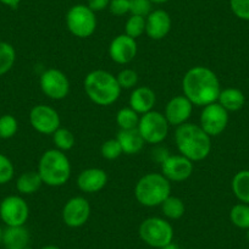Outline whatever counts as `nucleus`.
<instances>
[{"label":"nucleus","mask_w":249,"mask_h":249,"mask_svg":"<svg viewBox=\"0 0 249 249\" xmlns=\"http://www.w3.org/2000/svg\"><path fill=\"white\" fill-rule=\"evenodd\" d=\"M153 4H165L167 3V1H170V0H150Z\"/></svg>","instance_id":"obj_41"},{"label":"nucleus","mask_w":249,"mask_h":249,"mask_svg":"<svg viewBox=\"0 0 249 249\" xmlns=\"http://www.w3.org/2000/svg\"><path fill=\"white\" fill-rule=\"evenodd\" d=\"M22 0H0V3L3 4V5L8 6V8L11 9H16Z\"/></svg>","instance_id":"obj_39"},{"label":"nucleus","mask_w":249,"mask_h":249,"mask_svg":"<svg viewBox=\"0 0 249 249\" xmlns=\"http://www.w3.org/2000/svg\"><path fill=\"white\" fill-rule=\"evenodd\" d=\"M18 121L15 116L5 114L0 116V138L9 140L18 133Z\"/></svg>","instance_id":"obj_31"},{"label":"nucleus","mask_w":249,"mask_h":249,"mask_svg":"<svg viewBox=\"0 0 249 249\" xmlns=\"http://www.w3.org/2000/svg\"><path fill=\"white\" fill-rule=\"evenodd\" d=\"M16 61V50L10 43L0 42V77L14 68Z\"/></svg>","instance_id":"obj_26"},{"label":"nucleus","mask_w":249,"mask_h":249,"mask_svg":"<svg viewBox=\"0 0 249 249\" xmlns=\"http://www.w3.org/2000/svg\"><path fill=\"white\" fill-rule=\"evenodd\" d=\"M229 124V111L225 110L219 103L203 107L199 117V126L210 136H220Z\"/></svg>","instance_id":"obj_11"},{"label":"nucleus","mask_w":249,"mask_h":249,"mask_svg":"<svg viewBox=\"0 0 249 249\" xmlns=\"http://www.w3.org/2000/svg\"><path fill=\"white\" fill-rule=\"evenodd\" d=\"M169 128L170 124L165 115L152 110V111L141 116L137 130L140 131L141 136L145 143L159 144V143L164 142L165 138L167 137Z\"/></svg>","instance_id":"obj_8"},{"label":"nucleus","mask_w":249,"mask_h":249,"mask_svg":"<svg viewBox=\"0 0 249 249\" xmlns=\"http://www.w3.org/2000/svg\"><path fill=\"white\" fill-rule=\"evenodd\" d=\"M100 153H102V157L107 160H115L124 154L117 138L105 141L100 148Z\"/></svg>","instance_id":"obj_32"},{"label":"nucleus","mask_w":249,"mask_h":249,"mask_svg":"<svg viewBox=\"0 0 249 249\" xmlns=\"http://www.w3.org/2000/svg\"><path fill=\"white\" fill-rule=\"evenodd\" d=\"M53 142H54L55 148L61 152H68L73 148L76 143L75 135L70 130L64 127H60L53 133Z\"/></svg>","instance_id":"obj_29"},{"label":"nucleus","mask_w":249,"mask_h":249,"mask_svg":"<svg viewBox=\"0 0 249 249\" xmlns=\"http://www.w3.org/2000/svg\"><path fill=\"white\" fill-rule=\"evenodd\" d=\"M128 3H130L131 15L147 18V16L153 11V3L150 0H128Z\"/></svg>","instance_id":"obj_35"},{"label":"nucleus","mask_w":249,"mask_h":249,"mask_svg":"<svg viewBox=\"0 0 249 249\" xmlns=\"http://www.w3.org/2000/svg\"><path fill=\"white\" fill-rule=\"evenodd\" d=\"M25 249H33V248H31V247L30 246H28V247H26V248Z\"/></svg>","instance_id":"obj_45"},{"label":"nucleus","mask_w":249,"mask_h":249,"mask_svg":"<svg viewBox=\"0 0 249 249\" xmlns=\"http://www.w3.org/2000/svg\"><path fill=\"white\" fill-rule=\"evenodd\" d=\"M121 89H132L138 83V73L132 69H124L116 76Z\"/></svg>","instance_id":"obj_33"},{"label":"nucleus","mask_w":249,"mask_h":249,"mask_svg":"<svg viewBox=\"0 0 249 249\" xmlns=\"http://www.w3.org/2000/svg\"><path fill=\"white\" fill-rule=\"evenodd\" d=\"M175 142L179 154L191 161H202L209 157L212 152V137L199 124H181L175 131Z\"/></svg>","instance_id":"obj_2"},{"label":"nucleus","mask_w":249,"mask_h":249,"mask_svg":"<svg viewBox=\"0 0 249 249\" xmlns=\"http://www.w3.org/2000/svg\"><path fill=\"white\" fill-rule=\"evenodd\" d=\"M138 44L136 39L127 35H119L111 40L109 45V56L116 64L126 65L137 56Z\"/></svg>","instance_id":"obj_15"},{"label":"nucleus","mask_w":249,"mask_h":249,"mask_svg":"<svg viewBox=\"0 0 249 249\" xmlns=\"http://www.w3.org/2000/svg\"><path fill=\"white\" fill-rule=\"evenodd\" d=\"M38 174L43 183L50 187H61L68 183L71 177V164L66 154L61 150H45L39 159Z\"/></svg>","instance_id":"obj_4"},{"label":"nucleus","mask_w":249,"mask_h":249,"mask_svg":"<svg viewBox=\"0 0 249 249\" xmlns=\"http://www.w3.org/2000/svg\"><path fill=\"white\" fill-rule=\"evenodd\" d=\"M155 103H157L155 92L147 86L133 88L130 95V107L140 115L152 111Z\"/></svg>","instance_id":"obj_19"},{"label":"nucleus","mask_w":249,"mask_h":249,"mask_svg":"<svg viewBox=\"0 0 249 249\" xmlns=\"http://www.w3.org/2000/svg\"><path fill=\"white\" fill-rule=\"evenodd\" d=\"M230 220L241 230H249V204L238 203L230 210Z\"/></svg>","instance_id":"obj_28"},{"label":"nucleus","mask_w":249,"mask_h":249,"mask_svg":"<svg viewBox=\"0 0 249 249\" xmlns=\"http://www.w3.org/2000/svg\"><path fill=\"white\" fill-rule=\"evenodd\" d=\"M140 119V114H137L130 107H122L116 114V122L120 130H135L138 127Z\"/></svg>","instance_id":"obj_27"},{"label":"nucleus","mask_w":249,"mask_h":249,"mask_svg":"<svg viewBox=\"0 0 249 249\" xmlns=\"http://www.w3.org/2000/svg\"><path fill=\"white\" fill-rule=\"evenodd\" d=\"M247 231H248L247 232V237H248V239H249V230H247Z\"/></svg>","instance_id":"obj_44"},{"label":"nucleus","mask_w":249,"mask_h":249,"mask_svg":"<svg viewBox=\"0 0 249 249\" xmlns=\"http://www.w3.org/2000/svg\"><path fill=\"white\" fill-rule=\"evenodd\" d=\"M66 26L75 37L89 38L97 30V16L85 4H76L66 14Z\"/></svg>","instance_id":"obj_7"},{"label":"nucleus","mask_w":249,"mask_h":249,"mask_svg":"<svg viewBox=\"0 0 249 249\" xmlns=\"http://www.w3.org/2000/svg\"><path fill=\"white\" fill-rule=\"evenodd\" d=\"M217 103L227 111H238L246 103L243 92L238 88H225L220 92Z\"/></svg>","instance_id":"obj_22"},{"label":"nucleus","mask_w":249,"mask_h":249,"mask_svg":"<svg viewBox=\"0 0 249 249\" xmlns=\"http://www.w3.org/2000/svg\"><path fill=\"white\" fill-rule=\"evenodd\" d=\"M40 249H60L57 246H54V244H49V246H44Z\"/></svg>","instance_id":"obj_42"},{"label":"nucleus","mask_w":249,"mask_h":249,"mask_svg":"<svg viewBox=\"0 0 249 249\" xmlns=\"http://www.w3.org/2000/svg\"><path fill=\"white\" fill-rule=\"evenodd\" d=\"M30 243V232L25 226H6L1 246L5 249H25Z\"/></svg>","instance_id":"obj_20"},{"label":"nucleus","mask_w":249,"mask_h":249,"mask_svg":"<svg viewBox=\"0 0 249 249\" xmlns=\"http://www.w3.org/2000/svg\"><path fill=\"white\" fill-rule=\"evenodd\" d=\"M143 33H145V18L131 15L128 20L126 21L124 35H127L128 37L133 38V39H137Z\"/></svg>","instance_id":"obj_30"},{"label":"nucleus","mask_w":249,"mask_h":249,"mask_svg":"<svg viewBox=\"0 0 249 249\" xmlns=\"http://www.w3.org/2000/svg\"><path fill=\"white\" fill-rule=\"evenodd\" d=\"M117 141L122 148V152L126 155L138 154L144 147L145 142L137 128L135 130H120Z\"/></svg>","instance_id":"obj_21"},{"label":"nucleus","mask_w":249,"mask_h":249,"mask_svg":"<svg viewBox=\"0 0 249 249\" xmlns=\"http://www.w3.org/2000/svg\"><path fill=\"white\" fill-rule=\"evenodd\" d=\"M1 241H3V229L0 226V246H1Z\"/></svg>","instance_id":"obj_43"},{"label":"nucleus","mask_w":249,"mask_h":249,"mask_svg":"<svg viewBox=\"0 0 249 249\" xmlns=\"http://www.w3.org/2000/svg\"><path fill=\"white\" fill-rule=\"evenodd\" d=\"M109 10L114 16H124L130 14V3L128 0H110Z\"/></svg>","instance_id":"obj_37"},{"label":"nucleus","mask_w":249,"mask_h":249,"mask_svg":"<svg viewBox=\"0 0 249 249\" xmlns=\"http://www.w3.org/2000/svg\"><path fill=\"white\" fill-rule=\"evenodd\" d=\"M161 249H179V248H178V246H177V244H175L174 242H171V243L167 244V246H165L164 248H161Z\"/></svg>","instance_id":"obj_40"},{"label":"nucleus","mask_w":249,"mask_h":249,"mask_svg":"<svg viewBox=\"0 0 249 249\" xmlns=\"http://www.w3.org/2000/svg\"><path fill=\"white\" fill-rule=\"evenodd\" d=\"M107 175L99 167H89L80 172L77 177V186L82 192L98 193L107 186Z\"/></svg>","instance_id":"obj_18"},{"label":"nucleus","mask_w":249,"mask_h":249,"mask_svg":"<svg viewBox=\"0 0 249 249\" xmlns=\"http://www.w3.org/2000/svg\"><path fill=\"white\" fill-rule=\"evenodd\" d=\"M40 89L52 100L65 99L70 93V81L68 76L57 69H48L40 75Z\"/></svg>","instance_id":"obj_10"},{"label":"nucleus","mask_w":249,"mask_h":249,"mask_svg":"<svg viewBox=\"0 0 249 249\" xmlns=\"http://www.w3.org/2000/svg\"><path fill=\"white\" fill-rule=\"evenodd\" d=\"M171 16L165 10L158 9L145 18V33L150 39H164L171 31Z\"/></svg>","instance_id":"obj_17"},{"label":"nucleus","mask_w":249,"mask_h":249,"mask_svg":"<svg viewBox=\"0 0 249 249\" xmlns=\"http://www.w3.org/2000/svg\"><path fill=\"white\" fill-rule=\"evenodd\" d=\"M43 181L40 178L38 171H26L18 176L16 181V190L23 196H30L40 190L43 186Z\"/></svg>","instance_id":"obj_23"},{"label":"nucleus","mask_w":249,"mask_h":249,"mask_svg":"<svg viewBox=\"0 0 249 249\" xmlns=\"http://www.w3.org/2000/svg\"><path fill=\"white\" fill-rule=\"evenodd\" d=\"M193 111V104L184 95H176L167 102L165 107V117L170 126H181L190 120Z\"/></svg>","instance_id":"obj_16"},{"label":"nucleus","mask_w":249,"mask_h":249,"mask_svg":"<svg viewBox=\"0 0 249 249\" xmlns=\"http://www.w3.org/2000/svg\"><path fill=\"white\" fill-rule=\"evenodd\" d=\"M28 216L30 208L21 196H8L0 202V220L6 226H25Z\"/></svg>","instance_id":"obj_9"},{"label":"nucleus","mask_w":249,"mask_h":249,"mask_svg":"<svg viewBox=\"0 0 249 249\" xmlns=\"http://www.w3.org/2000/svg\"><path fill=\"white\" fill-rule=\"evenodd\" d=\"M61 216L64 224L71 229L83 226L90 216L89 202L85 197H72L62 208Z\"/></svg>","instance_id":"obj_13"},{"label":"nucleus","mask_w":249,"mask_h":249,"mask_svg":"<svg viewBox=\"0 0 249 249\" xmlns=\"http://www.w3.org/2000/svg\"><path fill=\"white\" fill-rule=\"evenodd\" d=\"M230 8L239 20L249 21V0H230Z\"/></svg>","instance_id":"obj_36"},{"label":"nucleus","mask_w":249,"mask_h":249,"mask_svg":"<svg viewBox=\"0 0 249 249\" xmlns=\"http://www.w3.org/2000/svg\"><path fill=\"white\" fill-rule=\"evenodd\" d=\"M110 0H88L87 6L93 10L94 13H99V11L105 10L107 8H109Z\"/></svg>","instance_id":"obj_38"},{"label":"nucleus","mask_w":249,"mask_h":249,"mask_svg":"<svg viewBox=\"0 0 249 249\" xmlns=\"http://www.w3.org/2000/svg\"><path fill=\"white\" fill-rule=\"evenodd\" d=\"M15 167L6 155L0 153V184H6L14 178Z\"/></svg>","instance_id":"obj_34"},{"label":"nucleus","mask_w":249,"mask_h":249,"mask_svg":"<svg viewBox=\"0 0 249 249\" xmlns=\"http://www.w3.org/2000/svg\"><path fill=\"white\" fill-rule=\"evenodd\" d=\"M138 233L141 239L153 248L161 249L174 241V227L162 217L152 216L143 220Z\"/></svg>","instance_id":"obj_6"},{"label":"nucleus","mask_w":249,"mask_h":249,"mask_svg":"<svg viewBox=\"0 0 249 249\" xmlns=\"http://www.w3.org/2000/svg\"><path fill=\"white\" fill-rule=\"evenodd\" d=\"M169 196H171V182L161 172L145 174L136 183L135 197L143 207H159Z\"/></svg>","instance_id":"obj_5"},{"label":"nucleus","mask_w":249,"mask_h":249,"mask_svg":"<svg viewBox=\"0 0 249 249\" xmlns=\"http://www.w3.org/2000/svg\"><path fill=\"white\" fill-rule=\"evenodd\" d=\"M86 94L94 104L109 107L121 95V87L116 76L105 70L90 71L83 82Z\"/></svg>","instance_id":"obj_3"},{"label":"nucleus","mask_w":249,"mask_h":249,"mask_svg":"<svg viewBox=\"0 0 249 249\" xmlns=\"http://www.w3.org/2000/svg\"><path fill=\"white\" fill-rule=\"evenodd\" d=\"M161 174L170 182H183L193 174V161L183 155H167L161 162Z\"/></svg>","instance_id":"obj_14"},{"label":"nucleus","mask_w":249,"mask_h":249,"mask_svg":"<svg viewBox=\"0 0 249 249\" xmlns=\"http://www.w3.org/2000/svg\"><path fill=\"white\" fill-rule=\"evenodd\" d=\"M31 126L42 135H53L60 128L61 120L54 107L45 104H38L32 107L30 112Z\"/></svg>","instance_id":"obj_12"},{"label":"nucleus","mask_w":249,"mask_h":249,"mask_svg":"<svg viewBox=\"0 0 249 249\" xmlns=\"http://www.w3.org/2000/svg\"><path fill=\"white\" fill-rule=\"evenodd\" d=\"M234 197L244 204H249V170H242L233 176L231 182Z\"/></svg>","instance_id":"obj_24"},{"label":"nucleus","mask_w":249,"mask_h":249,"mask_svg":"<svg viewBox=\"0 0 249 249\" xmlns=\"http://www.w3.org/2000/svg\"><path fill=\"white\" fill-rule=\"evenodd\" d=\"M160 207H161L164 216H166L170 220L181 219L186 212L183 200L178 197H175V196H169Z\"/></svg>","instance_id":"obj_25"},{"label":"nucleus","mask_w":249,"mask_h":249,"mask_svg":"<svg viewBox=\"0 0 249 249\" xmlns=\"http://www.w3.org/2000/svg\"><path fill=\"white\" fill-rule=\"evenodd\" d=\"M183 95L196 107H205L217 102L221 87L216 73L205 66H195L182 80Z\"/></svg>","instance_id":"obj_1"}]
</instances>
